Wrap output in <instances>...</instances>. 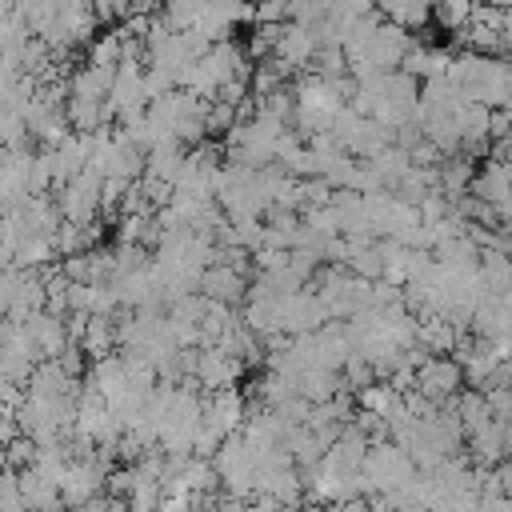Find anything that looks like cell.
<instances>
[{
  "instance_id": "obj_2",
  "label": "cell",
  "mask_w": 512,
  "mask_h": 512,
  "mask_svg": "<svg viewBox=\"0 0 512 512\" xmlns=\"http://www.w3.org/2000/svg\"><path fill=\"white\" fill-rule=\"evenodd\" d=\"M240 412H244L240 396H236V392H220V396L212 400V408H208V428L220 432V436H228V432L240 424Z\"/></svg>"
},
{
  "instance_id": "obj_1",
  "label": "cell",
  "mask_w": 512,
  "mask_h": 512,
  "mask_svg": "<svg viewBox=\"0 0 512 512\" xmlns=\"http://www.w3.org/2000/svg\"><path fill=\"white\" fill-rule=\"evenodd\" d=\"M456 384H460V368L448 364V360H428L424 372H420V392H424L428 400H444Z\"/></svg>"
},
{
  "instance_id": "obj_4",
  "label": "cell",
  "mask_w": 512,
  "mask_h": 512,
  "mask_svg": "<svg viewBox=\"0 0 512 512\" xmlns=\"http://www.w3.org/2000/svg\"><path fill=\"white\" fill-rule=\"evenodd\" d=\"M32 456H36V444H32V440H12L8 452H4V464H12V468H28Z\"/></svg>"
},
{
  "instance_id": "obj_3",
  "label": "cell",
  "mask_w": 512,
  "mask_h": 512,
  "mask_svg": "<svg viewBox=\"0 0 512 512\" xmlns=\"http://www.w3.org/2000/svg\"><path fill=\"white\" fill-rule=\"evenodd\" d=\"M204 288H208L216 300H236V296H240V276H236L232 268H212V272L204 276Z\"/></svg>"
}]
</instances>
